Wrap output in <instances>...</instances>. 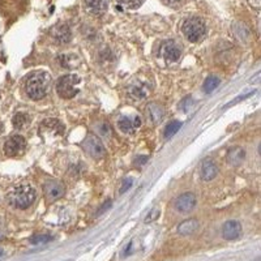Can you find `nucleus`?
I'll return each instance as SVG.
<instances>
[{
    "label": "nucleus",
    "mask_w": 261,
    "mask_h": 261,
    "mask_svg": "<svg viewBox=\"0 0 261 261\" xmlns=\"http://www.w3.org/2000/svg\"><path fill=\"white\" fill-rule=\"evenodd\" d=\"M29 122L30 118L26 115V114H24V112H17L16 115L13 116L12 124L16 129H22L24 127H26V125L29 124Z\"/></svg>",
    "instance_id": "obj_19"
},
{
    "label": "nucleus",
    "mask_w": 261,
    "mask_h": 261,
    "mask_svg": "<svg viewBox=\"0 0 261 261\" xmlns=\"http://www.w3.org/2000/svg\"><path fill=\"white\" fill-rule=\"evenodd\" d=\"M148 116H149V119L153 123H158V122H161L163 119V116H165V108L162 107L159 104H150L148 106Z\"/></svg>",
    "instance_id": "obj_17"
},
{
    "label": "nucleus",
    "mask_w": 261,
    "mask_h": 261,
    "mask_svg": "<svg viewBox=\"0 0 261 261\" xmlns=\"http://www.w3.org/2000/svg\"><path fill=\"white\" fill-rule=\"evenodd\" d=\"M218 174V167L213 161L210 159H205L201 165V178L205 182H210L216 178Z\"/></svg>",
    "instance_id": "obj_15"
},
{
    "label": "nucleus",
    "mask_w": 261,
    "mask_h": 261,
    "mask_svg": "<svg viewBox=\"0 0 261 261\" xmlns=\"http://www.w3.org/2000/svg\"><path fill=\"white\" fill-rule=\"evenodd\" d=\"M180 127H182V123H180V122H170V124H167V127H166L165 129V139H170V137L174 136L175 133L180 129Z\"/></svg>",
    "instance_id": "obj_21"
},
{
    "label": "nucleus",
    "mask_w": 261,
    "mask_h": 261,
    "mask_svg": "<svg viewBox=\"0 0 261 261\" xmlns=\"http://www.w3.org/2000/svg\"><path fill=\"white\" fill-rule=\"evenodd\" d=\"M51 84V76L45 70H35L28 76L25 81V93L30 100H42L47 94Z\"/></svg>",
    "instance_id": "obj_1"
},
{
    "label": "nucleus",
    "mask_w": 261,
    "mask_h": 261,
    "mask_svg": "<svg viewBox=\"0 0 261 261\" xmlns=\"http://www.w3.org/2000/svg\"><path fill=\"white\" fill-rule=\"evenodd\" d=\"M83 148L94 159H101V158H104L106 156V149H104V144L101 142L100 139L94 133L87 135L83 142Z\"/></svg>",
    "instance_id": "obj_5"
},
{
    "label": "nucleus",
    "mask_w": 261,
    "mask_h": 261,
    "mask_svg": "<svg viewBox=\"0 0 261 261\" xmlns=\"http://www.w3.org/2000/svg\"><path fill=\"white\" fill-rule=\"evenodd\" d=\"M196 205V197L193 193H183L179 197H176L174 203L175 209L182 213H188L191 211Z\"/></svg>",
    "instance_id": "obj_10"
},
{
    "label": "nucleus",
    "mask_w": 261,
    "mask_h": 261,
    "mask_svg": "<svg viewBox=\"0 0 261 261\" xmlns=\"http://www.w3.org/2000/svg\"><path fill=\"white\" fill-rule=\"evenodd\" d=\"M141 125L140 116H122L119 122H118V127L122 132L124 133H132L135 132L139 127Z\"/></svg>",
    "instance_id": "obj_11"
},
{
    "label": "nucleus",
    "mask_w": 261,
    "mask_h": 261,
    "mask_svg": "<svg viewBox=\"0 0 261 261\" xmlns=\"http://www.w3.org/2000/svg\"><path fill=\"white\" fill-rule=\"evenodd\" d=\"M220 84L221 80L218 79V77L210 76V77H208V79L205 80V83H204V91H205V93H210V91H213L214 89H217Z\"/></svg>",
    "instance_id": "obj_20"
},
{
    "label": "nucleus",
    "mask_w": 261,
    "mask_h": 261,
    "mask_svg": "<svg viewBox=\"0 0 261 261\" xmlns=\"http://www.w3.org/2000/svg\"><path fill=\"white\" fill-rule=\"evenodd\" d=\"M199 228V221L197 220H187L179 225L178 232L180 235H191Z\"/></svg>",
    "instance_id": "obj_18"
},
{
    "label": "nucleus",
    "mask_w": 261,
    "mask_h": 261,
    "mask_svg": "<svg viewBox=\"0 0 261 261\" xmlns=\"http://www.w3.org/2000/svg\"><path fill=\"white\" fill-rule=\"evenodd\" d=\"M132 183H133L132 179H125L124 182H123V186H122L121 190H119V192H121V193H124L127 190H129V188L132 187Z\"/></svg>",
    "instance_id": "obj_28"
},
{
    "label": "nucleus",
    "mask_w": 261,
    "mask_h": 261,
    "mask_svg": "<svg viewBox=\"0 0 261 261\" xmlns=\"http://www.w3.org/2000/svg\"><path fill=\"white\" fill-rule=\"evenodd\" d=\"M159 55L169 62H176L180 58V49L174 41H166L162 43Z\"/></svg>",
    "instance_id": "obj_8"
},
{
    "label": "nucleus",
    "mask_w": 261,
    "mask_h": 261,
    "mask_svg": "<svg viewBox=\"0 0 261 261\" xmlns=\"http://www.w3.org/2000/svg\"><path fill=\"white\" fill-rule=\"evenodd\" d=\"M51 37L54 39L56 43H68L70 41V37H72V34H70V29L68 28V25L66 24H59V25L54 26L52 29H51Z\"/></svg>",
    "instance_id": "obj_12"
},
{
    "label": "nucleus",
    "mask_w": 261,
    "mask_h": 261,
    "mask_svg": "<svg viewBox=\"0 0 261 261\" xmlns=\"http://www.w3.org/2000/svg\"><path fill=\"white\" fill-rule=\"evenodd\" d=\"M245 158V152L241 146H234L228 150L227 153V162L231 166H239L243 163Z\"/></svg>",
    "instance_id": "obj_16"
},
{
    "label": "nucleus",
    "mask_w": 261,
    "mask_h": 261,
    "mask_svg": "<svg viewBox=\"0 0 261 261\" xmlns=\"http://www.w3.org/2000/svg\"><path fill=\"white\" fill-rule=\"evenodd\" d=\"M253 93H255V90H253V91H249V93H247V94H244V96L238 97V98H235V100L232 101V102H230V104H226V106H225V107H230V106H232V104H238V102H241L242 100H245V98H248V97L252 96Z\"/></svg>",
    "instance_id": "obj_27"
},
{
    "label": "nucleus",
    "mask_w": 261,
    "mask_h": 261,
    "mask_svg": "<svg viewBox=\"0 0 261 261\" xmlns=\"http://www.w3.org/2000/svg\"><path fill=\"white\" fill-rule=\"evenodd\" d=\"M261 83V70L260 72H257L256 75L252 76L251 80H249V84H260Z\"/></svg>",
    "instance_id": "obj_29"
},
{
    "label": "nucleus",
    "mask_w": 261,
    "mask_h": 261,
    "mask_svg": "<svg viewBox=\"0 0 261 261\" xmlns=\"http://www.w3.org/2000/svg\"><path fill=\"white\" fill-rule=\"evenodd\" d=\"M146 161H148V157H146V156H141V157H139L136 161H135V163L139 166H142V165H145Z\"/></svg>",
    "instance_id": "obj_30"
},
{
    "label": "nucleus",
    "mask_w": 261,
    "mask_h": 261,
    "mask_svg": "<svg viewBox=\"0 0 261 261\" xmlns=\"http://www.w3.org/2000/svg\"><path fill=\"white\" fill-rule=\"evenodd\" d=\"M50 241H51V236L38 235V236H34L33 239H32V243H34V244H38V243H46V242H50Z\"/></svg>",
    "instance_id": "obj_25"
},
{
    "label": "nucleus",
    "mask_w": 261,
    "mask_h": 261,
    "mask_svg": "<svg viewBox=\"0 0 261 261\" xmlns=\"http://www.w3.org/2000/svg\"><path fill=\"white\" fill-rule=\"evenodd\" d=\"M182 32L190 42H199L205 37L207 28L200 17H188L183 22Z\"/></svg>",
    "instance_id": "obj_3"
},
{
    "label": "nucleus",
    "mask_w": 261,
    "mask_h": 261,
    "mask_svg": "<svg viewBox=\"0 0 261 261\" xmlns=\"http://www.w3.org/2000/svg\"><path fill=\"white\" fill-rule=\"evenodd\" d=\"M150 87L146 80H136L133 81L132 85L128 87V96L135 101H140L146 98L149 94Z\"/></svg>",
    "instance_id": "obj_7"
},
{
    "label": "nucleus",
    "mask_w": 261,
    "mask_h": 261,
    "mask_svg": "<svg viewBox=\"0 0 261 261\" xmlns=\"http://www.w3.org/2000/svg\"><path fill=\"white\" fill-rule=\"evenodd\" d=\"M259 153H260V156H261V144L259 145Z\"/></svg>",
    "instance_id": "obj_31"
},
{
    "label": "nucleus",
    "mask_w": 261,
    "mask_h": 261,
    "mask_svg": "<svg viewBox=\"0 0 261 261\" xmlns=\"http://www.w3.org/2000/svg\"><path fill=\"white\" fill-rule=\"evenodd\" d=\"M43 125H45L46 128H50L52 132L63 133V131H64V125H63L59 121H56V119H49V121H45Z\"/></svg>",
    "instance_id": "obj_22"
},
{
    "label": "nucleus",
    "mask_w": 261,
    "mask_h": 261,
    "mask_svg": "<svg viewBox=\"0 0 261 261\" xmlns=\"http://www.w3.org/2000/svg\"><path fill=\"white\" fill-rule=\"evenodd\" d=\"M121 5H124L127 8H137L142 4L144 0H116Z\"/></svg>",
    "instance_id": "obj_23"
},
{
    "label": "nucleus",
    "mask_w": 261,
    "mask_h": 261,
    "mask_svg": "<svg viewBox=\"0 0 261 261\" xmlns=\"http://www.w3.org/2000/svg\"><path fill=\"white\" fill-rule=\"evenodd\" d=\"M158 216H159V209H158V208H154L153 210L150 211L149 214H148V217L145 218V222L148 224V222H152V221L157 220Z\"/></svg>",
    "instance_id": "obj_26"
},
{
    "label": "nucleus",
    "mask_w": 261,
    "mask_h": 261,
    "mask_svg": "<svg viewBox=\"0 0 261 261\" xmlns=\"http://www.w3.org/2000/svg\"><path fill=\"white\" fill-rule=\"evenodd\" d=\"M35 199H37V191L30 184H18V186L13 187L7 193L8 203L13 208L21 209V210L32 207Z\"/></svg>",
    "instance_id": "obj_2"
},
{
    "label": "nucleus",
    "mask_w": 261,
    "mask_h": 261,
    "mask_svg": "<svg viewBox=\"0 0 261 261\" xmlns=\"http://www.w3.org/2000/svg\"><path fill=\"white\" fill-rule=\"evenodd\" d=\"M26 148V140L20 135L11 136L4 144V153L9 157H16L24 153Z\"/></svg>",
    "instance_id": "obj_6"
},
{
    "label": "nucleus",
    "mask_w": 261,
    "mask_h": 261,
    "mask_svg": "<svg viewBox=\"0 0 261 261\" xmlns=\"http://www.w3.org/2000/svg\"><path fill=\"white\" fill-rule=\"evenodd\" d=\"M162 3L169 7H173V8H176V7H180V5L186 1V0H161Z\"/></svg>",
    "instance_id": "obj_24"
},
{
    "label": "nucleus",
    "mask_w": 261,
    "mask_h": 261,
    "mask_svg": "<svg viewBox=\"0 0 261 261\" xmlns=\"http://www.w3.org/2000/svg\"><path fill=\"white\" fill-rule=\"evenodd\" d=\"M43 191H45L46 197L51 201H55V200L60 199L64 192H66V187L64 184L60 182H56V180H50L47 182L43 187Z\"/></svg>",
    "instance_id": "obj_9"
},
{
    "label": "nucleus",
    "mask_w": 261,
    "mask_h": 261,
    "mask_svg": "<svg viewBox=\"0 0 261 261\" xmlns=\"http://www.w3.org/2000/svg\"><path fill=\"white\" fill-rule=\"evenodd\" d=\"M0 256H1V249H0Z\"/></svg>",
    "instance_id": "obj_32"
},
{
    "label": "nucleus",
    "mask_w": 261,
    "mask_h": 261,
    "mask_svg": "<svg viewBox=\"0 0 261 261\" xmlns=\"http://www.w3.org/2000/svg\"><path fill=\"white\" fill-rule=\"evenodd\" d=\"M242 234V226L238 221H227L222 227V235L226 241H235Z\"/></svg>",
    "instance_id": "obj_13"
},
{
    "label": "nucleus",
    "mask_w": 261,
    "mask_h": 261,
    "mask_svg": "<svg viewBox=\"0 0 261 261\" xmlns=\"http://www.w3.org/2000/svg\"><path fill=\"white\" fill-rule=\"evenodd\" d=\"M85 8L94 16H102L108 8V0H85Z\"/></svg>",
    "instance_id": "obj_14"
},
{
    "label": "nucleus",
    "mask_w": 261,
    "mask_h": 261,
    "mask_svg": "<svg viewBox=\"0 0 261 261\" xmlns=\"http://www.w3.org/2000/svg\"><path fill=\"white\" fill-rule=\"evenodd\" d=\"M80 83V79L76 75H67L60 77L56 84V91L63 100H70L77 94L76 84Z\"/></svg>",
    "instance_id": "obj_4"
}]
</instances>
